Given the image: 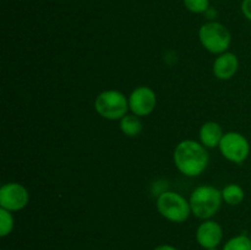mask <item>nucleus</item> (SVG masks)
Returning <instances> with one entry per match:
<instances>
[{"instance_id":"20e7f679","label":"nucleus","mask_w":251,"mask_h":250,"mask_svg":"<svg viewBox=\"0 0 251 250\" xmlns=\"http://www.w3.org/2000/svg\"><path fill=\"white\" fill-rule=\"evenodd\" d=\"M159 215L173 223H183L190 217L191 207L189 200L176 191H164L157 198Z\"/></svg>"},{"instance_id":"aec40b11","label":"nucleus","mask_w":251,"mask_h":250,"mask_svg":"<svg viewBox=\"0 0 251 250\" xmlns=\"http://www.w3.org/2000/svg\"><path fill=\"white\" fill-rule=\"evenodd\" d=\"M250 239H251V233H250Z\"/></svg>"},{"instance_id":"4468645a","label":"nucleus","mask_w":251,"mask_h":250,"mask_svg":"<svg viewBox=\"0 0 251 250\" xmlns=\"http://www.w3.org/2000/svg\"><path fill=\"white\" fill-rule=\"evenodd\" d=\"M222 250H251V239L245 234L235 235L225 244Z\"/></svg>"},{"instance_id":"39448f33","label":"nucleus","mask_w":251,"mask_h":250,"mask_svg":"<svg viewBox=\"0 0 251 250\" xmlns=\"http://www.w3.org/2000/svg\"><path fill=\"white\" fill-rule=\"evenodd\" d=\"M95 110L107 120H120L130 110L129 98L118 90H105L96 97Z\"/></svg>"},{"instance_id":"7ed1b4c3","label":"nucleus","mask_w":251,"mask_h":250,"mask_svg":"<svg viewBox=\"0 0 251 250\" xmlns=\"http://www.w3.org/2000/svg\"><path fill=\"white\" fill-rule=\"evenodd\" d=\"M200 43L208 53L220 55L229 49L232 43L230 31L223 24L217 21H208L199 29Z\"/></svg>"},{"instance_id":"f3484780","label":"nucleus","mask_w":251,"mask_h":250,"mask_svg":"<svg viewBox=\"0 0 251 250\" xmlns=\"http://www.w3.org/2000/svg\"><path fill=\"white\" fill-rule=\"evenodd\" d=\"M242 12L249 21H251V0H243L242 1Z\"/></svg>"},{"instance_id":"a211bd4d","label":"nucleus","mask_w":251,"mask_h":250,"mask_svg":"<svg viewBox=\"0 0 251 250\" xmlns=\"http://www.w3.org/2000/svg\"><path fill=\"white\" fill-rule=\"evenodd\" d=\"M153 250H178L176 248L172 247V245H168V244H163V245H158V247L154 248Z\"/></svg>"},{"instance_id":"f8f14e48","label":"nucleus","mask_w":251,"mask_h":250,"mask_svg":"<svg viewBox=\"0 0 251 250\" xmlns=\"http://www.w3.org/2000/svg\"><path fill=\"white\" fill-rule=\"evenodd\" d=\"M222 198L227 205L238 206L244 201L245 191L238 184L230 183L222 189Z\"/></svg>"},{"instance_id":"1a4fd4ad","label":"nucleus","mask_w":251,"mask_h":250,"mask_svg":"<svg viewBox=\"0 0 251 250\" xmlns=\"http://www.w3.org/2000/svg\"><path fill=\"white\" fill-rule=\"evenodd\" d=\"M223 238V229L218 222L213 220H205L196 229V240L199 245L207 249H213L221 244Z\"/></svg>"},{"instance_id":"0eeeda50","label":"nucleus","mask_w":251,"mask_h":250,"mask_svg":"<svg viewBox=\"0 0 251 250\" xmlns=\"http://www.w3.org/2000/svg\"><path fill=\"white\" fill-rule=\"evenodd\" d=\"M29 193L25 185L20 183H6L0 188V208L17 212L28 205Z\"/></svg>"},{"instance_id":"9d476101","label":"nucleus","mask_w":251,"mask_h":250,"mask_svg":"<svg viewBox=\"0 0 251 250\" xmlns=\"http://www.w3.org/2000/svg\"><path fill=\"white\" fill-rule=\"evenodd\" d=\"M239 69V60L238 56L232 51H226V53L220 54L213 61L212 73L216 78L222 81L230 80L234 77L235 74Z\"/></svg>"},{"instance_id":"ddd939ff","label":"nucleus","mask_w":251,"mask_h":250,"mask_svg":"<svg viewBox=\"0 0 251 250\" xmlns=\"http://www.w3.org/2000/svg\"><path fill=\"white\" fill-rule=\"evenodd\" d=\"M120 130L123 134L127 137H135L140 135L142 131V123L140 120V117L135 114H126L124 118L119 120Z\"/></svg>"},{"instance_id":"f257e3e1","label":"nucleus","mask_w":251,"mask_h":250,"mask_svg":"<svg viewBox=\"0 0 251 250\" xmlns=\"http://www.w3.org/2000/svg\"><path fill=\"white\" fill-rule=\"evenodd\" d=\"M176 168L185 176H198L206 171L210 162L207 149L195 140H183L173 152Z\"/></svg>"},{"instance_id":"dca6fc26","label":"nucleus","mask_w":251,"mask_h":250,"mask_svg":"<svg viewBox=\"0 0 251 250\" xmlns=\"http://www.w3.org/2000/svg\"><path fill=\"white\" fill-rule=\"evenodd\" d=\"M186 9L194 14H205L210 9L208 0H184Z\"/></svg>"},{"instance_id":"423d86ee","label":"nucleus","mask_w":251,"mask_h":250,"mask_svg":"<svg viewBox=\"0 0 251 250\" xmlns=\"http://www.w3.org/2000/svg\"><path fill=\"white\" fill-rule=\"evenodd\" d=\"M218 149L227 161L235 164H242L250 154L249 141L244 135L237 131L226 132Z\"/></svg>"},{"instance_id":"2eb2a0df","label":"nucleus","mask_w":251,"mask_h":250,"mask_svg":"<svg viewBox=\"0 0 251 250\" xmlns=\"http://www.w3.org/2000/svg\"><path fill=\"white\" fill-rule=\"evenodd\" d=\"M15 225V220L12 212L0 208V237H6L12 232Z\"/></svg>"},{"instance_id":"9b49d317","label":"nucleus","mask_w":251,"mask_h":250,"mask_svg":"<svg viewBox=\"0 0 251 250\" xmlns=\"http://www.w3.org/2000/svg\"><path fill=\"white\" fill-rule=\"evenodd\" d=\"M223 135L225 132H223L222 126L216 122L203 123L199 131L200 142L206 149H215L220 146Z\"/></svg>"},{"instance_id":"6ab92c4d","label":"nucleus","mask_w":251,"mask_h":250,"mask_svg":"<svg viewBox=\"0 0 251 250\" xmlns=\"http://www.w3.org/2000/svg\"><path fill=\"white\" fill-rule=\"evenodd\" d=\"M207 250H218L217 248H213V249H207Z\"/></svg>"},{"instance_id":"6e6552de","label":"nucleus","mask_w":251,"mask_h":250,"mask_svg":"<svg viewBox=\"0 0 251 250\" xmlns=\"http://www.w3.org/2000/svg\"><path fill=\"white\" fill-rule=\"evenodd\" d=\"M157 105L156 92L149 86H139L129 96V108L137 117H147Z\"/></svg>"},{"instance_id":"f03ea898","label":"nucleus","mask_w":251,"mask_h":250,"mask_svg":"<svg viewBox=\"0 0 251 250\" xmlns=\"http://www.w3.org/2000/svg\"><path fill=\"white\" fill-rule=\"evenodd\" d=\"M191 213L200 220H211L222 206V190L212 185H201L194 189L189 198Z\"/></svg>"}]
</instances>
